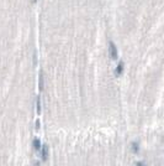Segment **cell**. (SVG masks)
Segmentation results:
<instances>
[{"label":"cell","mask_w":164,"mask_h":166,"mask_svg":"<svg viewBox=\"0 0 164 166\" xmlns=\"http://www.w3.org/2000/svg\"><path fill=\"white\" fill-rule=\"evenodd\" d=\"M122 66H123V63L121 62L120 65H119V67H117V75H120V73L122 72Z\"/></svg>","instance_id":"4"},{"label":"cell","mask_w":164,"mask_h":166,"mask_svg":"<svg viewBox=\"0 0 164 166\" xmlns=\"http://www.w3.org/2000/svg\"><path fill=\"white\" fill-rule=\"evenodd\" d=\"M132 146H133V151H136V153H137V151H138V145L133 143V145H132Z\"/></svg>","instance_id":"5"},{"label":"cell","mask_w":164,"mask_h":166,"mask_svg":"<svg viewBox=\"0 0 164 166\" xmlns=\"http://www.w3.org/2000/svg\"><path fill=\"white\" fill-rule=\"evenodd\" d=\"M32 1H33V3H35V1H36V0H32Z\"/></svg>","instance_id":"7"},{"label":"cell","mask_w":164,"mask_h":166,"mask_svg":"<svg viewBox=\"0 0 164 166\" xmlns=\"http://www.w3.org/2000/svg\"><path fill=\"white\" fill-rule=\"evenodd\" d=\"M33 147L36 150H41V141L38 139H35L33 140Z\"/></svg>","instance_id":"3"},{"label":"cell","mask_w":164,"mask_h":166,"mask_svg":"<svg viewBox=\"0 0 164 166\" xmlns=\"http://www.w3.org/2000/svg\"><path fill=\"white\" fill-rule=\"evenodd\" d=\"M137 166H143V164H142V162H138Z\"/></svg>","instance_id":"6"},{"label":"cell","mask_w":164,"mask_h":166,"mask_svg":"<svg viewBox=\"0 0 164 166\" xmlns=\"http://www.w3.org/2000/svg\"><path fill=\"white\" fill-rule=\"evenodd\" d=\"M41 150H42V160H47V155H48L47 146H42Z\"/></svg>","instance_id":"2"},{"label":"cell","mask_w":164,"mask_h":166,"mask_svg":"<svg viewBox=\"0 0 164 166\" xmlns=\"http://www.w3.org/2000/svg\"><path fill=\"white\" fill-rule=\"evenodd\" d=\"M109 46H110V57H111L112 60L117 58V48H116V46L113 45V42H110Z\"/></svg>","instance_id":"1"}]
</instances>
